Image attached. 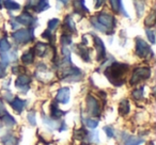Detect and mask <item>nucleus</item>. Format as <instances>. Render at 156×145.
I'll return each mask as SVG.
<instances>
[{
	"instance_id": "1",
	"label": "nucleus",
	"mask_w": 156,
	"mask_h": 145,
	"mask_svg": "<svg viewBox=\"0 0 156 145\" xmlns=\"http://www.w3.org/2000/svg\"><path fill=\"white\" fill-rule=\"evenodd\" d=\"M127 71H128V65L115 62L105 71V75H106V77L109 79V81L112 85H121L124 82L122 77H124V75L126 74Z\"/></svg>"
},
{
	"instance_id": "2",
	"label": "nucleus",
	"mask_w": 156,
	"mask_h": 145,
	"mask_svg": "<svg viewBox=\"0 0 156 145\" xmlns=\"http://www.w3.org/2000/svg\"><path fill=\"white\" fill-rule=\"evenodd\" d=\"M12 37L15 40L17 43L25 44L31 42L34 37L33 35V28L31 29H20V30L16 31L12 34Z\"/></svg>"
},
{
	"instance_id": "3",
	"label": "nucleus",
	"mask_w": 156,
	"mask_h": 145,
	"mask_svg": "<svg viewBox=\"0 0 156 145\" xmlns=\"http://www.w3.org/2000/svg\"><path fill=\"white\" fill-rule=\"evenodd\" d=\"M151 75V69L147 67H140V68H136L133 73V76L130 78V85H136V83L140 82L141 80L147 79Z\"/></svg>"
},
{
	"instance_id": "4",
	"label": "nucleus",
	"mask_w": 156,
	"mask_h": 145,
	"mask_svg": "<svg viewBox=\"0 0 156 145\" xmlns=\"http://www.w3.org/2000/svg\"><path fill=\"white\" fill-rule=\"evenodd\" d=\"M98 22L102 25L103 27L107 29L108 33L112 32V29L115 28V18L110 15V14H107V13H101L98 15Z\"/></svg>"
},
{
	"instance_id": "5",
	"label": "nucleus",
	"mask_w": 156,
	"mask_h": 145,
	"mask_svg": "<svg viewBox=\"0 0 156 145\" xmlns=\"http://www.w3.org/2000/svg\"><path fill=\"white\" fill-rule=\"evenodd\" d=\"M136 54L140 58H147L151 54L152 56V50L150 46L145 43L143 40L137 39L136 40Z\"/></svg>"
},
{
	"instance_id": "6",
	"label": "nucleus",
	"mask_w": 156,
	"mask_h": 145,
	"mask_svg": "<svg viewBox=\"0 0 156 145\" xmlns=\"http://www.w3.org/2000/svg\"><path fill=\"white\" fill-rule=\"evenodd\" d=\"M87 108H88V112L90 114L94 115V116H98L101 113V108L98 102L93 97V96L89 95L87 97Z\"/></svg>"
},
{
	"instance_id": "7",
	"label": "nucleus",
	"mask_w": 156,
	"mask_h": 145,
	"mask_svg": "<svg viewBox=\"0 0 156 145\" xmlns=\"http://www.w3.org/2000/svg\"><path fill=\"white\" fill-rule=\"evenodd\" d=\"M94 45L96 48V54H98V61H102L106 56V49L103 41L98 36H94Z\"/></svg>"
},
{
	"instance_id": "8",
	"label": "nucleus",
	"mask_w": 156,
	"mask_h": 145,
	"mask_svg": "<svg viewBox=\"0 0 156 145\" xmlns=\"http://www.w3.org/2000/svg\"><path fill=\"white\" fill-rule=\"evenodd\" d=\"M15 20L18 22V24H22V25H25V26H32V25L35 24V18L32 17L28 12H24L22 13L20 16L15 18Z\"/></svg>"
},
{
	"instance_id": "9",
	"label": "nucleus",
	"mask_w": 156,
	"mask_h": 145,
	"mask_svg": "<svg viewBox=\"0 0 156 145\" xmlns=\"http://www.w3.org/2000/svg\"><path fill=\"white\" fill-rule=\"evenodd\" d=\"M56 100L61 104H67L69 100V88H62L58 91L56 96Z\"/></svg>"
},
{
	"instance_id": "10",
	"label": "nucleus",
	"mask_w": 156,
	"mask_h": 145,
	"mask_svg": "<svg viewBox=\"0 0 156 145\" xmlns=\"http://www.w3.org/2000/svg\"><path fill=\"white\" fill-rule=\"evenodd\" d=\"M73 7L76 13L80 14V15H83V14L89 12V10H88L87 7L85 5V1H83V0H74Z\"/></svg>"
},
{
	"instance_id": "11",
	"label": "nucleus",
	"mask_w": 156,
	"mask_h": 145,
	"mask_svg": "<svg viewBox=\"0 0 156 145\" xmlns=\"http://www.w3.org/2000/svg\"><path fill=\"white\" fill-rule=\"evenodd\" d=\"M30 82V77L27 76V75H22L17 78L16 80V87L18 89H22L23 91H27L28 90V85Z\"/></svg>"
},
{
	"instance_id": "12",
	"label": "nucleus",
	"mask_w": 156,
	"mask_h": 145,
	"mask_svg": "<svg viewBox=\"0 0 156 145\" xmlns=\"http://www.w3.org/2000/svg\"><path fill=\"white\" fill-rule=\"evenodd\" d=\"M10 105H11L12 108H13L16 112L20 113L23 111V109L25 108L26 102H25V100H23V99H20V98L16 97V98H14L12 102H10Z\"/></svg>"
},
{
	"instance_id": "13",
	"label": "nucleus",
	"mask_w": 156,
	"mask_h": 145,
	"mask_svg": "<svg viewBox=\"0 0 156 145\" xmlns=\"http://www.w3.org/2000/svg\"><path fill=\"white\" fill-rule=\"evenodd\" d=\"M49 8V3H48V0H37V2H35L34 7V11L37 13H40V12L46 11V10Z\"/></svg>"
},
{
	"instance_id": "14",
	"label": "nucleus",
	"mask_w": 156,
	"mask_h": 145,
	"mask_svg": "<svg viewBox=\"0 0 156 145\" xmlns=\"http://www.w3.org/2000/svg\"><path fill=\"white\" fill-rule=\"evenodd\" d=\"M134 5L137 11V16L141 17L144 12V5H145V0H134Z\"/></svg>"
},
{
	"instance_id": "15",
	"label": "nucleus",
	"mask_w": 156,
	"mask_h": 145,
	"mask_svg": "<svg viewBox=\"0 0 156 145\" xmlns=\"http://www.w3.org/2000/svg\"><path fill=\"white\" fill-rule=\"evenodd\" d=\"M77 48H78V54H79L86 62L90 61V56H89V50H88V48L85 47L83 45H81V44H79V45L77 46Z\"/></svg>"
},
{
	"instance_id": "16",
	"label": "nucleus",
	"mask_w": 156,
	"mask_h": 145,
	"mask_svg": "<svg viewBox=\"0 0 156 145\" xmlns=\"http://www.w3.org/2000/svg\"><path fill=\"white\" fill-rule=\"evenodd\" d=\"M63 27H64V29H66L69 32H76L75 24H74V22H73V19H72L71 16H66Z\"/></svg>"
},
{
	"instance_id": "17",
	"label": "nucleus",
	"mask_w": 156,
	"mask_h": 145,
	"mask_svg": "<svg viewBox=\"0 0 156 145\" xmlns=\"http://www.w3.org/2000/svg\"><path fill=\"white\" fill-rule=\"evenodd\" d=\"M34 60V54H33V50L30 49L29 51L25 52L22 56V61L25 64H31Z\"/></svg>"
},
{
	"instance_id": "18",
	"label": "nucleus",
	"mask_w": 156,
	"mask_h": 145,
	"mask_svg": "<svg viewBox=\"0 0 156 145\" xmlns=\"http://www.w3.org/2000/svg\"><path fill=\"white\" fill-rule=\"evenodd\" d=\"M47 45L43 43H37V46H35V52L39 57H44L47 52Z\"/></svg>"
},
{
	"instance_id": "19",
	"label": "nucleus",
	"mask_w": 156,
	"mask_h": 145,
	"mask_svg": "<svg viewBox=\"0 0 156 145\" xmlns=\"http://www.w3.org/2000/svg\"><path fill=\"white\" fill-rule=\"evenodd\" d=\"M3 5L7 8L8 10H12V11H15V10H20V5L17 2H15L14 0H5L3 1Z\"/></svg>"
},
{
	"instance_id": "20",
	"label": "nucleus",
	"mask_w": 156,
	"mask_h": 145,
	"mask_svg": "<svg viewBox=\"0 0 156 145\" xmlns=\"http://www.w3.org/2000/svg\"><path fill=\"white\" fill-rule=\"evenodd\" d=\"M119 111L122 115H126L128 112H129V102H128V100L124 99L120 102Z\"/></svg>"
},
{
	"instance_id": "21",
	"label": "nucleus",
	"mask_w": 156,
	"mask_h": 145,
	"mask_svg": "<svg viewBox=\"0 0 156 145\" xmlns=\"http://www.w3.org/2000/svg\"><path fill=\"white\" fill-rule=\"evenodd\" d=\"M2 142L5 143V145H17V139L14 138L13 136H11V134H7V136H5L2 139Z\"/></svg>"
},
{
	"instance_id": "22",
	"label": "nucleus",
	"mask_w": 156,
	"mask_h": 145,
	"mask_svg": "<svg viewBox=\"0 0 156 145\" xmlns=\"http://www.w3.org/2000/svg\"><path fill=\"white\" fill-rule=\"evenodd\" d=\"M143 143V139L138 138V136H128L127 140L125 141V145H139Z\"/></svg>"
},
{
	"instance_id": "23",
	"label": "nucleus",
	"mask_w": 156,
	"mask_h": 145,
	"mask_svg": "<svg viewBox=\"0 0 156 145\" xmlns=\"http://www.w3.org/2000/svg\"><path fill=\"white\" fill-rule=\"evenodd\" d=\"M11 48L10 43L7 41V39H1L0 40V52H7L9 51V49Z\"/></svg>"
},
{
	"instance_id": "24",
	"label": "nucleus",
	"mask_w": 156,
	"mask_h": 145,
	"mask_svg": "<svg viewBox=\"0 0 156 145\" xmlns=\"http://www.w3.org/2000/svg\"><path fill=\"white\" fill-rule=\"evenodd\" d=\"M63 115V112L57 107V104H52L51 106V116L52 119H59Z\"/></svg>"
},
{
	"instance_id": "25",
	"label": "nucleus",
	"mask_w": 156,
	"mask_h": 145,
	"mask_svg": "<svg viewBox=\"0 0 156 145\" xmlns=\"http://www.w3.org/2000/svg\"><path fill=\"white\" fill-rule=\"evenodd\" d=\"M1 119H2L3 123L8 126H11V125H14V124H15V119H14L10 114H8V112L1 116Z\"/></svg>"
},
{
	"instance_id": "26",
	"label": "nucleus",
	"mask_w": 156,
	"mask_h": 145,
	"mask_svg": "<svg viewBox=\"0 0 156 145\" xmlns=\"http://www.w3.org/2000/svg\"><path fill=\"white\" fill-rule=\"evenodd\" d=\"M91 24L94 26V28L95 29H98V30H100V31H102V32H106V33H108V31H107V29L105 28V27H103L102 25L100 24V22L96 20V18L95 17H93L91 19Z\"/></svg>"
},
{
	"instance_id": "27",
	"label": "nucleus",
	"mask_w": 156,
	"mask_h": 145,
	"mask_svg": "<svg viewBox=\"0 0 156 145\" xmlns=\"http://www.w3.org/2000/svg\"><path fill=\"white\" fill-rule=\"evenodd\" d=\"M145 25L149 27H152L155 25V12L154 11H152L151 14H150L147 19H145Z\"/></svg>"
},
{
	"instance_id": "28",
	"label": "nucleus",
	"mask_w": 156,
	"mask_h": 145,
	"mask_svg": "<svg viewBox=\"0 0 156 145\" xmlns=\"http://www.w3.org/2000/svg\"><path fill=\"white\" fill-rule=\"evenodd\" d=\"M60 24V20L57 19V18H54V19H50L48 22V30H55V29L58 27V25Z\"/></svg>"
},
{
	"instance_id": "29",
	"label": "nucleus",
	"mask_w": 156,
	"mask_h": 145,
	"mask_svg": "<svg viewBox=\"0 0 156 145\" xmlns=\"http://www.w3.org/2000/svg\"><path fill=\"white\" fill-rule=\"evenodd\" d=\"M133 97L135 98L136 100H139V99H142L143 97V88H141L140 90H135L134 92H133Z\"/></svg>"
},
{
	"instance_id": "30",
	"label": "nucleus",
	"mask_w": 156,
	"mask_h": 145,
	"mask_svg": "<svg viewBox=\"0 0 156 145\" xmlns=\"http://www.w3.org/2000/svg\"><path fill=\"white\" fill-rule=\"evenodd\" d=\"M111 7H112L113 11L115 12H119L120 11V5L122 3V0H110Z\"/></svg>"
},
{
	"instance_id": "31",
	"label": "nucleus",
	"mask_w": 156,
	"mask_h": 145,
	"mask_svg": "<svg viewBox=\"0 0 156 145\" xmlns=\"http://www.w3.org/2000/svg\"><path fill=\"white\" fill-rule=\"evenodd\" d=\"M72 43V37L71 35L69 34H63L62 36H61V44L62 45H69V44Z\"/></svg>"
},
{
	"instance_id": "32",
	"label": "nucleus",
	"mask_w": 156,
	"mask_h": 145,
	"mask_svg": "<svg viewBox=\"0 0 156 145\" xmlns=\"http://www.w3.org/2000/svg\"><path fill=\"white\" fill-rule=\"evenodd\" d=\"M86 125H87L89 128H95V127H98V122L95 121V119H86Z\"/></svg>"
},
{
	"instance_id": "33",
	"label": "nucleus",
	"mask_w": 156,
	"mask_h": 145,
	"mask_svg": "<svg viewBox=\"0 0 156 145\" xmlns=\"http://www.w3.org/2000/svg\"><path fill=\"white\" fill-rule=\"evenodd\" d=\"M147 39L150 40V42H151L152 44L155 43V33H154L153 30H149V29H147Z\"/></svg>"
},
{
	"instance_id": "34",
	"label": "nucleus",
	"mask_w": 156,
	"mask_h": 145,
	"mask_svg": "<svg viewBox=\"0 0 156 145\" xmlns=\"http://www.w3.org/2000/svg\"><path fill=\"white\" fill-rule=\"evenodd\" d=\"M42 36H43L44 39L49 40V41H52V40H55V36L52 35V33H51V31H50V30L44 31V33H43V35H42Z\"/></svg>"
},
{
	"instance_id": "35",
	"label": "nucleus",
	"mask_w": 156,
	"mask_h": 145,
	"mask_svg": "<svg viewBox=\"0 0 156 145\" xmlns=\"http://www.w3.org/2000/svg\"><path fill=\"white\" fill-rule=\"evenodd\" d=\"M27 117H28V121L30 122L31 125L34 126L35 125V113L34 112H29L28 115H27Z\"/></svg>"
},
{
	"instance_id": "36",
	"label": "nucleus",
	"mask_w": 156,
	"mask_h": 145,
	"mask_svg": "<svg viewBox=\"0 0 156 145\" xmlns=\"http://www.w3.org/2000/svg\"><path fill=\"white\" fill-rule=\"evenodd\" d=\"M104 131L107 133V136H115V130H113V128L109 127V126H106V127H104Z\"/></svg>"
},
{
	"instance_id": "37",
	"label": "nucleus",
	"mask_w": 156,
	"mask_h": 145,
	"mask_svg": "<svg viewBox=\"0 0 156 145\" xmlns=\"http://www.w3.org/2000/svg\"><path fill=\"white\" fill-rule=\"evenodd\" d=\"M44 122H45V123L47 124L48 126H50V127H52V128H56L57 127V123H56V122L51 121V119H48L46 116L44 117Z\"/></svg>"
},
{
	"instance_id": "38",
	"label": "nucleus",
	"mask_w": 156,
	"mask_h": 145,
	"mask_svg": "<svg viewBox=\"0 0 156 145\" xmlns=\"http://www.w3.org/2000/svg\"><path fill=\"white\" fill-rule=\"evenodd\" d=\"M5 113H7V110H5V105H3L2 100L0 99V114L3 115V114H5Z\"/></svg>"
},
{
	"instance_id": "39",
	"label": "nucleus",
	"mask_w": 156,
	"mask_h": 145,
	"mask_svg": "<svg viewBox=\"0 0 156 145\" xmlns=\"http://www.w3.org/2000/svg\"><path fill=\"white\" fill-rule=\"evenodd\" d=\"M5 65L0 63V78L5 77Z\"/></svg>"
},
{
	"instance_id": "40",
	"label": "nucleus",
	"mask_w": 156,
	"mask_h": 145,
	"mask_svg": "<svg viewBox=\"0 0 156 145\" xmlns=\"http://www.w3.org/2000/svg\"><path fill=\"white\" fill-rule=\"evenodd\" d=\"M94 1H95V8L96 9L101 8L105 3V0H94Z\"/></svg>"
},
{
	"instance_id": "41",
	"label": "nucleus",
	"mask_w": 156,
	"mask_h": 145,
	"mask_svg": "<svg viewBox=\"0 0 156 145\" xmlns=\"http://www.w3.org/2000/svg\"><path fill=\"white\" fill-rule=\"evenodd\" d=\"M10 24H11L12 25V28H14V29H15V28H17V27H18V22H13V20H10Z\"/></svg>"
},
{
	"instance_id": "42",
	"label": "nucleus",
	"mask_w": 156,
	"mask_h": 145,
	"mask_svg": "<svg viewBox=\"0 0 156 145\" xmlns=\"http://www.w3.org/2000/svg\"><path fill=\"white\" fill-rule=\"evenodd\" d=\"M61 1H62V0H61ZM63 2H64V3H66V2H67V0H63Z\"/></svg>"
},
{
	"instance_id": "43",
	"label": "nucleus",
	"mask_w": 156,
	"mask_h": 145,
	"mask_svg": "<svg viewBox=\"0 0 156 145\" xmlns=\"http://www.w3.org/2000/svg\"><path fill=\"white\" fill-rule=\"evenodd\" d=\"M1 2H2V0H0V7H1Z\"/></svg>"
}]
</instances>
